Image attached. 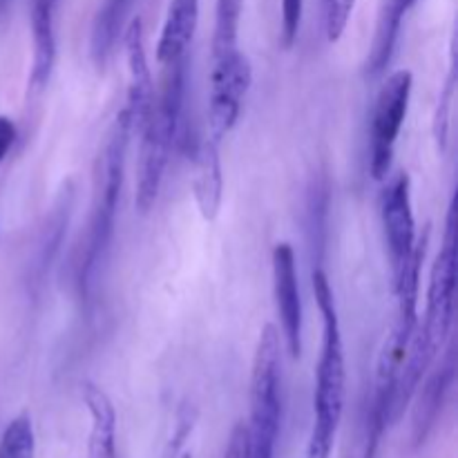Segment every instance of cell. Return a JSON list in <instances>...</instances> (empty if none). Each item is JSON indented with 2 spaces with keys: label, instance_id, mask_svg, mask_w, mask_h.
Returning <instances> with one entry per match:
<instances>
[{
  "label": "cell",
  "instance_id": "ac0fdd59",
  "mask_svg": "<svg viewBox=\"0 0 458 458\" xmlns=\"http://www.w3.org/2000/svg\"><path fill=\"white\" fill-rule=\"evenodd\" d=\"M242 3L244 0H217V7H215L213 56L240 49L237 47V36H240Z\"/></svg>",
  "mask_w": 458,
  "mask_h": 458
},
{
  "label": "cell",
  "instance_id": "5b68a950",
  "mask_svg": "<svg viewBox=\"0 0 458 458\" xmlns=\"http://www.w3.org/2000/svg\"><path fill=\"white\" fill-rule=\"evenodd\" d=\"M454 291H456V204L452 199L447 208L445 235L443 246L429 271L428 284V309L425 320L420 322L425 335L437 352H441L445 340L452 334L454 322Z\"/></svg>",
  "mask_w": 458,
  "mask_h": 458
},
{
  "label": "cell",
  "instance_id": "7a4b0ae2",
  "mask_svg": "<svg viewBox=\"0 0 458 458\" xmlns=\"http://www.w3.org/2000/svg\"><path fill=\"white\" fill-rule=\"evenodd\" d=\"M313 291L322 313V349L316 367V392H313V428L309 437L307 458H331L347 396V369H344V344L340 334L338 309L329 277L316 267Z\"/></svg>",
  "mask_w": 458,
  "mask_h": 458
},
{
  "label": "cell",
  "instance_id": "e0dca14e",
  "mask_svg": "<svg viewBox=\"0 0 458 458\" xmlns=\"http://www.w3.org/2000/svg\"><path fill=\"white\" fill-rule=\"evenodd\" d=\"M137 0H103L94 16L92 38H89V54L98 70L107 65L116 43L123 36L128 18L132 13Z\"/></svg>",
  "mask_w": 458,
  "mask_h": 458
},
{
  "label": "cell",
  "instance_id": "484cf974",
  "mask_svg": "<svg viewBox=\"0 0 458 458\" xmlns=\"http://www.w3.org/2000/svg\"><path fill=\"white\" fill-rule=\"evenodd\" d=\"M13 141H16V125H13V121L9 116L0 114V164L9 155Z\"/></svg>",
  "mask_w": 458,
  "mask_h": 458
},
{
  "label": "cell",
  "instance_id": "8992f818",
  "mask_svg": "<svg viewBox=\"0 0 458 458\" xmlns=\"http://www.w3.org/2000/svg\"><path fill=\"white\" fill-rule=\"evenodd\" d=\"M250 81L253 67L240 49L213 56L208 94V137L213 141L222 143V139L235 128Z\"/></svg>",
  "mask_w": 458,
  "mask_h": 458
},
{
  "label": "cell",
  "instance_id": "2e32d148",
  "mask_svg": "<svg viewBox=\"0 0 458 458\" xmlns=\"http://www.w3.org/2000/svg\"><path fill=\"white\" fill-rule=\"evenodd\" d=\"M81 396L92 419L88 458H116V411L110 396L94 383L81 385Z\"/></svg>",
  "mask_w": 458,
  "mask_h": 458
},
{
  "label": "cell",
  "instance_id": "4316f807",
  "mask_svg": "<svg viewBox=\"0 0 458 458\" xmlns=\"http://www.w3.org/2000/svg\"><path fill=\"white\" fill-rule=\"evenodd\" d=\"M9 4V0H0V12H4V7Z\"/></svg>",
  "mask_w": 458,
  "mask_h": 458
},
{
  "label": "cell",
  "instance_id": "9c48e42d",
  "mask_svg": "<svg viewBox=\"0 0 458 458\" xmlns=\"http://www.w3.org/2000/svg\"><path fill=\"white\" fill-rule=\"evenodd\" d=\"M273 293L280 313L284 344L293 358L302 353V300H300L298 267L293 246L282 242L273 249Z\"/></svg>",
  "mask_w": 458,
  "mask_h": 458
},
{
  "label": "cell",
  "instance_id": "8fae6325",
  "mask_svg": "<svg viewBox=\"0 0 458 458\" xmlns=\"http://www.w3.org/2000/svg\"><path fill=\"white\" fill-rule=\"evenodd\" d=\"M454 374L456 353L454 344H450L438 369L425 383L419 385L414 398H411V401H416L414 416H411V441H414V447L425 445L428 437L432 434L434 425H437L438 416L445 407L447 396H450L452 385H454Z\"/></svg>",
  "mask_w": 458,
  "mask_h": 458
},
{
  "label": "cell",
  "instance_id": "ba28073f",
  "mask_svg": "<svg viewBox=\"0 0 458 458\" xmlns=\"http://www.w3.org/2000/svg\"><path fill=\"white\" fill-rule=\"evenodd\" d=\"M380 219H383L385 242H387L392 277L396 282L416 246V219L411 210V188L407 174H396L383 191Z\"/></svg>",
  "mask_w": 458,
  "mask_h": 458
},
{
  "label": "cell",
  "instance_id": "d6986e66",
  "mask_svg": "<svg viewBox=\"0 0 458 458\" xmlns=\"http://www.w3.org/2000/svg\"><path fill=\"white\" fill-rule=\"evenodd\" d=\"M70 208H72V195H65L61 197L56 208H54L52 215H49L47 228H45L43 235H40L38 264H36V267H38V276H43L45 268H47L49 262H52L54 253H56L58 246H61L63 231H65L67 217H70Z\"/></svg>",
  "mask_w": 458,
  "mask_h": 458
},
{
  "label": "cell",
  "instance_id": "7c38bea8",
  "mask_svg": "<svg viewBox=\"0 0 458 458\" xmlns=\"http://www.w3.org/2000/svg\"><path fill=\"white\" fill-rule=\"evenodd\" d=\"M419 0H380L378 16H376L374 38H371L369 54H367L365 72L369 79H378L385 74L396 54L398 38H401L403 21L414 9Z\"/></svg>",
  "mask_w": 458,
  "mask_h": 458
},
{
  "label": "cell",
  "instance_id": "d4e9b609",
  "mask_svg": "<svg viewBox=\"0 0 458 458\" xmlns=\"http://www.w3.org/2000/svg\"><path fill=\"white\" fill-rule=\"evenodd\" d=\"M224 458H249V429H246V423H237L233 428Z\"/></svg>",
  "mask_w": 458,
  "mask_h": 458
},
{
  "label": "cell",
  "instance_id": "277c9868",
  "mask_svg": "<svg viewBox=\"0 0 458 458\" xmlns=\"http://www.w3.org/2000/svg\"><path fill=\"white\" fill-rule=\"evenodd\" d=\"M282 343L280 331L264 325L255 347L253 371H250V420L249 458H276L277 434L282 416Z\"/></svg>",
  "mask_w": 458,
  "mask_h": 458
},
{
  "label": "cell",
  "instance_id": "3957f363",
  "mask_svg": "<svg viewBox=\"0 0 458 458\" xmlns=\"http://www.w3.org/2000/svg\"><path fill=\"white\" fill-rule=\"evenodd\" d=\"M186 65L188 56L177 58L164 65L159 94H155L152 112L141 128V150H139L137 168V204L139 213L146 215L155 206L164 183L165 165L170 161L186 101Z\"/></svg>",
  "mask_w": 458,
  "mask_h": 458
},
{
  "label": "cell",
  "instance_id": "7402d4cb",
  "mask_svg": "<svg viewBox=\"0 0 458 458\" xmlns=\"http://www.w3.org/2000/svg\"><path fill=\"white\" fill-rule=\"evenodd\" d=\"M327 210H329V188H327L325 182H316L313 186L311 197H309V226H311L313 233V249L318 253V264L322 259V235H325V217Z\"/></svg>",
  "mask_w": 458,
  "mask_h": 458
},
{
  "label": "cell",
  "instance_id": "9a60e30c",
  "mask_svg": "<svg viewBox=\"0 0 458 458\" xmlns=\"http://www.w3.org/2000/svg\"><path fill=\"white\" fill-rule=\"evenodd\" d=\"M197 25H199V0H170L157 43V61L165 65L188 56Z\"/></svg>",
  "mask_w": 458,
  "mask_h": 458
},
{
  "label": "cell",
  "instance_id": "ffe728a7",
  "mask_svg": "<svg viewBox=\"0 0 458 458\" xmlns=\"http://www.w3.org/2000/svg\"><path fill=\"white\" fill-rule=\"evenodd\" d=\"M34 428L27 414L16 416L0 437V458H34Z\"/></svg>",
  "mask_w": 458,
  "mask_h": 458
},
{
  "label": "cell",
  "instance_id": "52a82bcc",
  "mask_svg": "<svg viewBox=\"0 0 458 458\" xmlns=\"http://www.w3.org/2000/svg\"><path fill=\"white\" fill-rule=\"evenodd\" d=\"M411 88L414 76L410 70H398L385 81L376 98L374 116H371V159L369 168L374 179L387 177L392 168L394 148H396L398 134L410 110Z\"/></svg>",
  "mask_w": 458,
  "mask_h": 458
},
{
  "label": "cell",
  "instance_id": "4fadbf2b",
  "mask_svg": "<svg viewBox=\"0 0 458 458\" xmlns=\"http://www.w3.org/2000/svg\"><path fill=\"white\" fill-rule=\"evenodd\" d=\"M56 7L58 0H31V58L30 83L34 89H45L56 63Z\"/></svg>",
  "mask_w": 458,
  "mask_h": 458
},
{
  "label": "cell",
  "instance_id": "44dd1931",
  "mask_svg": "<svg viewBox=\"0 0 458 458\" xmlns=\"http://www.w3.org/2000/svg\"><path fill=\"white\" fill-rule=\"evenodd\" d=\"M454 45H452V61H450V76L445 81L441 97H438L437 114H434V139L438 143V150H445L447 134H450V114L452 103H454V89H456V61H454Z\"/></svg>",
  "mask_w": 458,
  "mask_h": 458
},
{
  "label": "cell",
  "instance_id": "30bf717a",
  "mask_svg": "<svg viewBox=\"0 0 458 458\" xmlns=\"http://www.w3.org/2000/svg\"><path fill=\"white\" fill-rule=\"evenodd\" d=\"M125 63H128V98H125L123 112L128 114L132 134L141 132L155 103V85H152L150 65L146 54V36H143L141 18H132L123 30Z\"/></svg>",
  "mask_w": 458,
  "mask_h": 458
},
{
  "label": "cell",
  "instance_id": "5bb4252c",
  "mask_svg": "<svg viewBox=\"0 0 458 458\" xmlns=\"http://www.w3.org/2000/svg\"><path fill=\"white\" fill-rule=\"evenodd\" d=\"M195 177H192V192H195L197 208L206 222H215L222 208L224 197V174L219 143L206 137L195 155Z\"/></svg>",
  "mask_w": 458,
  "mask_h": 458
},
{
  "label": "cell",
  "instance_id": "603a6c76",
  "mask_svg": "<svg viewBox=\"0 0 458 458\" xmlns=\"http://www.w3.org/2000/svg\"><path fill=\"white\" fill-rule=\"evenodd\" d=\"M356 0H322V12H325V31L329 43H338L343 38L344 30L349 25Z\"/></svg>",
  "mask_w": 458,
  "mask_h": 458
},
{
  "label": "cell",
  "instance_id": "cb8c5ba5",
  "mask_svg": "<svg viewBox=\"0 0 458 458\" xmlns=\"http://www.w3.org/2000/svg\"><path fill=\"white\" fill-rule=\"evenodd\" d=\"M304 12V0H282V47H293L298 40L300 22H302Z\"/></svg>",
  "mask_w": 458,
  "mask_h": 458
},
{
  "label": "cell",
  "instance_id": "6da1fadb",
  "mask_svg": "<svg viewBox=\"0 0 458 458\" xmlns=\"http://www.w3.org/2000/svg\"><path fill=\"white\" fill-rule=\"evenodd\" d=\"M130 137H132V125H130L128 114L121 110L107 134L101 155L97 157V165H94L92 210H89L88 226H85V235L79 246V259L74 267L76 289H79L81 298H88L92 293L98 268L103 267L107 250H110Z\"/></svg>",
  "mask_w": 458,
  "mask_h": 458
}]
</instances>
